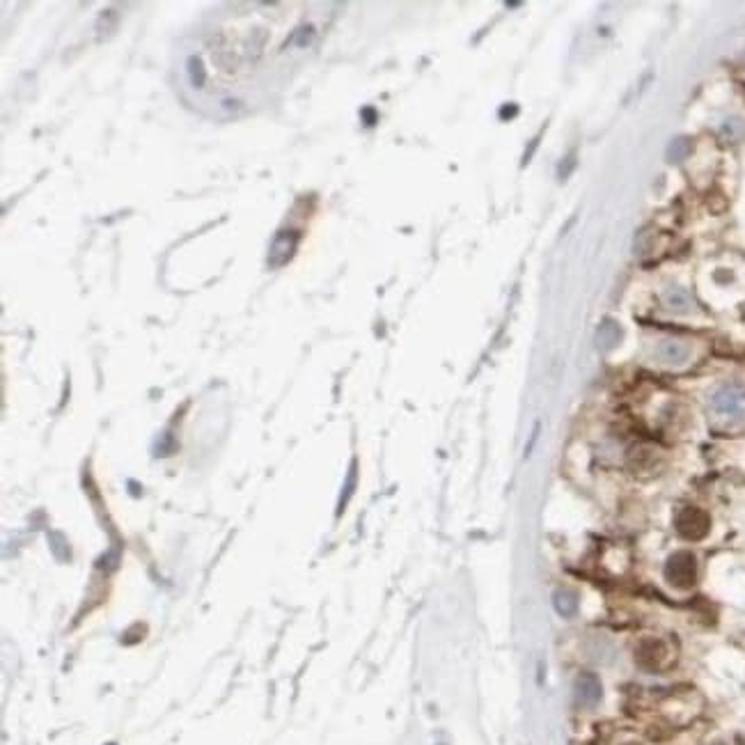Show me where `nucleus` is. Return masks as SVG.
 Listing matches in <instances>:
<instances>
[{"instance_id": "nucleus-1", "label": "nucleus", "mask_w": 745, "mask_h": 745, "mask_svg": "<svg viewBox=\"0 0 745 745\" xmlns=\"http://www.w3.org/2000/svg\"><path fill=\"white\" fill-rule=\"evenodd\" d=\"M711 413L722 422L745 420V388L738 383L720 386L711 397Z\"/></svg>"}, {"instance_id": "nucleus-6", "label": "nucleus", "mask_w": 745, "mask_h": 745, "mask_svg": "<svg viewBox=\"0 0 745 745\" xmlns=\"http://www.w3.org/2000/svg\"><path fill=\"white\" fill-rule=\"evenodd\" d=\"M573 695H576V702L580 707H594V704H599L601 695H603L599 676L583 672L576 679V683H573Z\"/></svg>"}, {"instance_id": "nucleus-13", "label": "nucleus", "mask_w": 745, "mask_h": 745, "mask_svg": "<svg viewBox=\"0 0 745 745\" xmlns=\"http://www.w3.org/2000/svg\"><path fill=\"white\" fill-rule=\"evenodd\" d=\"M353 487H355V461L351 463V473H348V482H346V487H344V498H342V500H340V511L344 509L346 500H348V498H351Z\"/></svg>"}, {"instance_id": "nucleus-11", "label": "nucleus", "mask_w": 745, "mask_h": 745, "mask_svg": "<svg viewBox=\"0 0 745 745\" xmlns=\"http://www.w3.org/2000/svg\"><path fill=\"white\" fill-rule=\"evenodd\" d=\"M188 78H190V83H193L195 87H202V85H204V78H207V74H204V67H202V60H200V58H188Z\"/></svg>"}, {"instance_id": "nucleus-4", "label": "nucleus", "mask_w": 745, "mask_h": 745, "mask_svg": "<svg viewBox=\"0 0 745 745\" xmlns=\"http://www.w3.org/2000/svg\"><path fill=\"white\" fill-rule=\"evenodd\" d=\"M690 353H693V348H690L688 342L683 340H676V337H665V340H658L654 346V358L663 362V365H683Z\"/></svg>"}, {"instance_id": "nucleus-7", "label": "nucleus", "mask_w": 745, "mask_h": 745, "mask_svg": "<svg viewBox=\"0 0 745 745\" xmlns=\"http://www.w3.org/2000/svg\"><path fill=\"white\" fill-rule=\"evenodd\" d=\"M667 649L660 640H645L642 645L635 649V660L638 665H642L645 669H658L663 663H665Z\"/></svg>"}, {"instance_id": "nucleus-12", "label": "nucleus", "mask_w": 745, "mask_h": 745, "mask_svg": "<svg viewBox=\"0 0 745 745\" xmlns=\"http://www.w3.org/2000/svg\"><path fill=\"white\" fill-rule=\"evenodd\" d=\"M312 39H314V28H312V25H307V28H300V30L293 32V35L289 37V44L296 42L300 49H305V46L310 44Z\"/></svg>"}, {"instance_id": "nucleus-3", "label": "nucleus", "mask_w": 745, "mask_h": 745, "mask_svg": "<svg viewBox=\"0 0 745 745\" xmlns=\"http://www.w3.org/2000/svg\"><path fill=\"white\" fill-rule=\"evenodd\" d=\"M300 241V232L298 230H280L276 236H273L271 250H269V266L271 269H280L285 266L289 259L293 257V250Z\"/></svg>"}, {"instance_id": "nucleus-2", "label": "nucleus", "mask_w": 745, "mask_h": 745, "mask_svg": "<svg viewBox=\"0 0 745 745\" xmlns=\"http://www.w3.org/2000/svg\"><path fill=\"white\" fill-rule=\"evenodd\" d=\"M665 578L676 587H690L697 578V562L690 553H676L667 559Z\"/></svg>"}, {"instance_id": "nucleus-5", "label": "nucleus", "mask_w": 745, "mask_h": 745, "mask_svg": "<svg viewBox=\"0 0 745 745\" xmlns=\"http://www.w3.org/2000/svg\"><path fill=\"white\" fill-rule=\"evenodd\" d=\"M676 530L683 539H702L709 530V516L702 509H683L676 516Z\"/></svg>"}, {"instance_id": "nucleus-10", "label": "nucleus", "mask_w": 745, "mask_h": 745, "mask_svg": "<svg viewBox=\"0 0 745 745\" xmlns=\"http://www.w3.org/2000/svg\"><path fill=\"white\" fill-rule=\"evenodd\" d=\"M553 605L562 617H573L578 610V597L571 590H557L553 597Z\"/></svg>"}, {"instance_id": "nucleus-8", "label": "nucleus", "mask_w": 745, "mask_h": 745, "mask_svg": "<svg viewBox=\"0 0 745 745\" xmlns=\"http://www.w3.org/2000/svg\"><path fill=\"white\" fill-rule=\"evenodd\" d=\"M663 303H665L667 310L672 312H690L693 310V298L690 293L683 289V287H669V289L663 293Z\"/></svg>"}, {"instance_id": "nucleus-9", "label": "nucleus", "mask_w": 745, "mask_h": 745, "mask_svg": "<svg viewBox=\"0 0 745 745\" xmlns=\"http://www.w3.org/2000/svg\"><path fill=\"white\" fill-rule=\"evenodd\" d=\"M621 340V328L614 321L605 319L597 331V344L599 348H612Z\"/></svg>"}]
</instances>
